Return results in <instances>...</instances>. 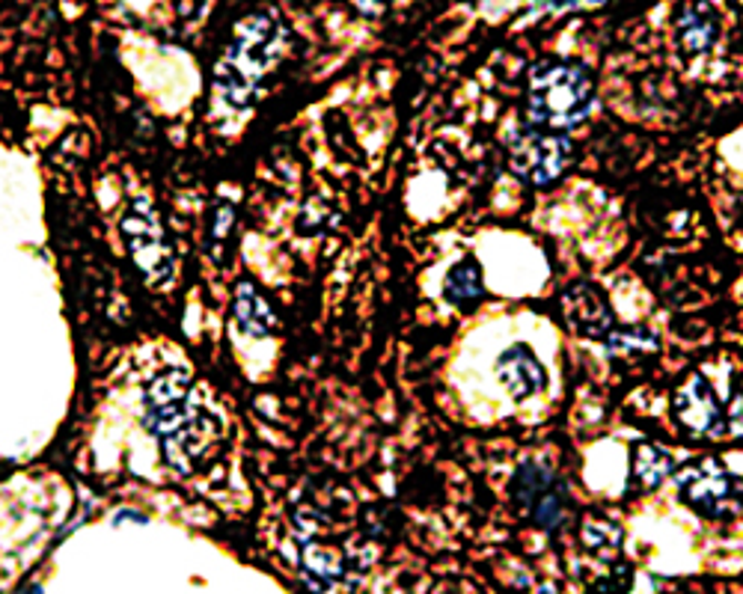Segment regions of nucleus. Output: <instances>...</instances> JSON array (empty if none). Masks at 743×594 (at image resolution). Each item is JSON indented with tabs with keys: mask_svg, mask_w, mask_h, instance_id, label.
Returning <instances> with one entry per match:
<instances>
[{
	"mask_svg": "<svg viewBox=\"0 0 743 594\" xmlns=\"http://www.w3.org/2000/svg\"><path fill=\"white\" fill-rule=\"evenodd\" d=\"M583 544L589 550H598V553L619 550V544H622V532L615 530L613 523H607V520H586Z\"/></svg>",
	"mask_w": 743,
	"mask_h": 594,
	"instance_id": "obj_15",
	"label": "nucleus"
},
{
	"mask_svg": "<svg viewBox=\"0 0 743 594\" xmlns=\"http://www.w3.org/2000/svg\"><path fill=\"white\" fill-rule=\"evenodd\" d=\"M482 268L476 259L458 262L456 268L449 270V277L444 283V295L458 304V307H467V304H476L482 297Z\"/></svg>",
	"mask_w": 743,
	"mask_h": 594,
	"instance_id": "obj_12",
	"label": "nucleus"
},
{
	"mask_svg": "<svg viewBox=\"0 0 743 594\" xmlns=\"http://www.w3.org/2000/svg\"><path fill=\"white\" fill-rule=\"evenodd\" d=\"M557 488H562V484L557 482V473L550 470V467H541V464H523L520 467L518 479H515V500H518V505L527 514L532 511V505L539 500H544L550 491H557Z\"/></svg>",
	"mask_w": 743,
	"mask_h": 594,
	"instance_id": "obj_11",
	"label": "nucleus"
},
{
	"mask_svg": "<svg viewBox=\"0 0 743 594\" xmlns=\"http://www.w3.org/2000/svg\"><path fill=\"white\" fill-rule=\"evenodd\" d=\"M509 161L520 178H527L536 187H548L571 164V140L559 131H520L518 137L511 140Z\"/></svg>",
	"mask_w": 743,
	"mask_h": 594,
	"instance_id": "obj_3",
	"label": "nucleus"
},
{
	"mask_svg": "<svg viewBox=\"0 0 743 594\" xmlns=\"http://www.w3.org/2000/svg\"><path fill=\"white\" fill-rule=\"evenodd\" d=\"M205 401L196 396L191 375L185 369H164L149 381L143 392V413H146V428L161 440L176 434L179 428H185L191 419L205 413Z\"/></svg>",
	"mask_w": 743,
	"mask_h": 594,
	"instance_id": "obj_2",
	"label": "nucleus"
},
{
	"mask_svg": "<svg viewBox=\"0 0 743 594\" xmlns=\"http://www.w3.org/2000/svg\"><path fill=\"white\" fill-rule=\"evenodd\" d=\"M497 381L515 401H527L548 387V371L530 345H511L497 360Z\"/></svg>",
	"mask_w": 743,
	"mask_h": 594,
	"instance_id": "obj_8",
	"label": "nucleus"
},
{
	"mask_svg": "<svg viewBox=\"0 0 743 594\" xmlns=\"http://www.w3.org/2000/svg\"><path fill=\"white\" fill-rule=\"evenodd\" d=\"M672 410L690 434H720L723 431V410H720L714 387L705 381V375H690L684 387L672 396Z\"/></svg>",
	"mask_w": 743,
	"mask_h": 594,
	"instance_id": "obj_6",
	"label": "nucleus"
},
{
	"mask_svg": "<svg viewBox=\"0 0 743 594\" xmlns=\"http://www.w3.org/2000/svg\"><path fill=\"white\" fill-rule=\"evenodd\" d=\"M675 470V461L651 443H640L633 449V482L640 488H658Z\"/></svg>",
	"mask_w": 743,
	"mask_h": 594,
	"instance_id": "obj_13",
	"label": "nucleus"
},
{
	"mask_svg": "<svg viewBox=\"0 0 743 594\" xmlns=\"http://www.w3.org/2000/svg\"><path fill=\"white\" fill-rule=\"evenodd\" d=\"M594 84L589 69L557 60L536 69L527 90V113L536 129L568 131L580 125L592 104Z\"/></svg>",
	"mask_w": 743,
	"mask_h": 594,
	"instance_id": "obj_1",
	"label": "nucleus"
},
{
	"mask_svg": "<svg viewBox=\"0 0 743 594\" xmlns=\"http://www.w3.org/2000/svg\"><path fill=\"white\" fill-rule=\"evenodd\" d=\"M562 313H566L568 325L574 327L577 334L598 339V342H604L607 336L619 327L607 297L589 283H577V286L568 288L562 295Z\"/></svg>",
	"mask_w": 743,
	"mask_h": 594,
	"instance_id": "obj_7",
	"label": "nucleus"
},
{
	"mask_svg": "<svg viewBox=\"0 0 743 594\" xmlns=\"http://www.w3.org/2000/svg\"><path fill=\"white\" fill-rule=\"evenodd\" d=\"M235 316H238V325H242L244 334L251 336H268L271 330H274V325H277L274 309L265 304V297H262L251 283H242V286H238Z\"/></svg>",
	"mask_w": 743,
	"mask_h": 594,
	"instance_id": "obj_10",
	"label": "nucleus"
},
{
	"mask_svg": "<svg viewBox=\"0 0 743 594\" xmlns=\"http://www.w3.org/2000/svg\"><path fill=\"white\" fill-rule=\"evenodd\" d=\"M631 565H615L613 576H607V580H598L592 594H628L631 592Z\"/></svg>",
	"mask_w": 743,
	"mask_h": 594,
	"instance_id": "obj_16",
	"label": "nucleus"
},
{
	"mask_svg": "<svg viewBox=\"0 0 743 594\" xmlns=\"http://www.w3.org/2000/svg\"><path fill=\"white\" fill-rule=\"evenodd\" d=\"M122 233L131 244V256L138 259V265L146 270V277L155 286H164L173 277V253L167 250V244L161 238V229L152 208L134 205L125 217H122Z\"/></svg>",
	"mask_w": 743,
	"mask_h": 594,
	"instance_id": "obj_5",
	"label": "nucleus"
},
{
	"mask_svg": "<svg viewBox=\"0 0 743 594\" xmlns=\"http://www.w3.org/2000/svg\"><path fill=\"white\" fill-rule=\"evenodd\" d=\"M607 351L610 354H624V357H631V354H654L658 351V336L649 334L645 327H615L613 334L604 339Z\"/></svg>",
	"mask_w": 743,
	"mask_h": 594,
	"instance_id": "obj_14",
	"label": "nucleus"
},
{
	"mask_svg": "<svg viewBox=\"0 0 743 594\" xmlns=\"http://www.w3.org/2000/svg\"><path fill=\"white\" fill-rule=\"evenodd\" d=\"M729 428L737 440H743V375L734 378L732 404H729Z\"/></svg>",
	"mask_w": 743,
	"mask_h": 594,
	"instance_id": "obj_17",
	"label": "nucleus"
},
{
	"mask_svg": "<svg viewBox=\"0 0 743 594\" xmlns=\"http://www.w3.org/2000/svg\"><path fill=\"white\" fill-rule=\"evenodd\" d=\"M681 491H684V500L705 518H723L737 511V488H734L732 473L714 458L688 467Z\"/></svg>",
	"mask_w": 743,
	"mask_h": 594,
	"instance_id": "obj_4",
	"label": "nucleus"
},
{
	"mask_svg": "<svg viewBox=\"0 0 743 594\" xmlns=\"http://www.w3.org/2000/svg\"><path fill=\"white\" fill-rule=\"evenodd\" d=\"M679 33L681 45H684L688 54H702V51H708V48L714 45L716 33H720L714 10L708 3H702V0H690L679 16Z\"/></svg>",
	"mask_w": 743,
	"mask_h": 594,
	"instance_id": "obj_9",
	"label": "nucleus"
}]
</instances>
